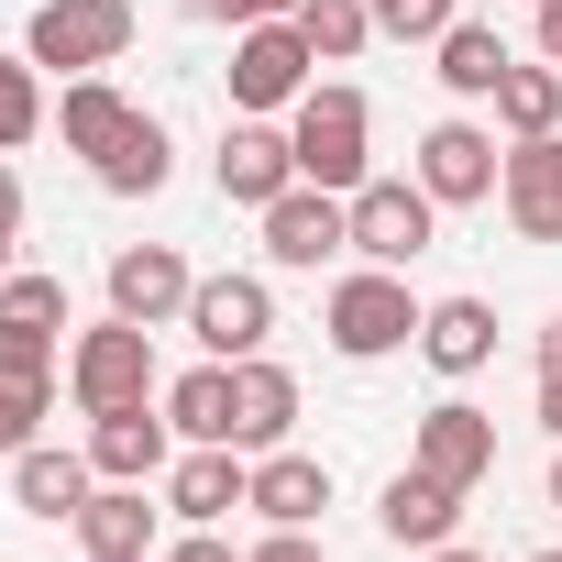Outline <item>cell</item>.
I'll list each match as a JSON object with an SVG mask.
<instances>
[{
    "mask_svg": "<svg viewBox=\"0 0 562 562\" xmlns=\"http://www.w3.org/2000/svg\"><path fill=\"white\" fill-rule=\"evenodd\" d=\"M288 144H299V177L310 188H364L375 177V111H364V89H342V78H310V100L288 111Z\"/></svg>",
    "mask_w": 562,
    "mask_h": 562,
    "instance_id": "6da1fadb",
    "label": "cell"
},
{
    "mask_svg": "<svg viewBox=\"0 0 562 562\" xmlns=\"http://www.w3.org/2000/svg\"><path fill=\"white\" fill-rule=\"evenodd\" d=\"M67 397H78V419H100V408H144V397H166V375H155V331L144 321H89L78 342H67Z\"/></svg>",
    "mask_w": 562,
    "mask_h": 562,
    "instance_id": "7a4b0ae2",
    "label": "cell"
},
{
    "mask_svg": "<svg viewBox=\"0 0 562 562\" xmlns=\"http://www.w3.org/2000/svg\"><path fill=\"white\" fill-rule=\"evenodd\" d=\"M321 331H331L342 364H386V353H408V342H419L408 276H397V265H353L342 288H331V310H321Z\"/></svg>",
    "mask_w": 562,
    "mask_h": 562,
    "instance_id": "3957f363",
    "label": "cell"
},
{
    "mask_svg": "<svg viewBox=\"0 0 562 562\" xmlns=\"http://www.w3.org/2000/svg\"><path fill=\"white\" fill-rule=\"evenodd\" d=\"M342 221H353V254H364V265H397V276L441 243V199H430L419 177H364V188L342 199Z\"/></svg>",
    "mask_w": 562,
    "mask_h": 562,
    "instance_id": "277c9868",
    "label": "cell"
},
{
    "mask_svg": "<svg viewBox=\"0 0 562 562\" xmlns=\"http://www.w3.org/2000/svg\"><path fill=\"white\" fill-rule=\"evenodd\" d=\"M23 56L56 67V78H100V67H122V56H133V0H45L34 34H23Z\"/></svg>",
    "mask_w": 562,
    "mask_h": 562,
    "instance_id": "5b68a950",
    "label": "cell"
},
{
    "mask_svg": "<svg viewBox=\"0 0 562 562\" xmlns=\"http://www.w3.org/2000/svg\"><path fill=\"white\" fill-rule=\"evenodd\" d=\"M310 67H321V56H310L299 23H243V34H232V111H265V122L299 111V100H310Z\"/></svg>",
    "mask_w": 562,
    "mask_h": 562,
    "instance_id": "8992f818",
    "label": "cell"
},
{
    "mask_svg": "<svg viewBox=\"0 0 562 562\" xmlns=\"http://www.w3.org/2000/svg\"><path fill=\"white\" fill-rule=\"evenodd\" d=\"M210 177H221V199H232V210H276V199L299 188V144H288V122H265V111H243V122L221 133Z\"/></svg>",
    "mask_w": 562,
    "mask_h": 562,
    "instance_id": "52a82bcc",
    "label": "cell"
},
{
    "mask_svg": "<svg viewBox=\"0 0 562 562\" xmlns=\"http://www.w3.org/2000/svg\"><path fill=\"white\" fill-rule=\"evenodd\" d=\"M188 331H199V353H210V364H243V353H265V342H276V288H265V276H199Z\"/></svg>",
    "mask_w": 562,
    "mask_h": 562,
    "instance_id": "ba28073f",
    "label": "cell"
},
{
    "mask_svg": "<svg viewBox=\"0 0 562 562\" xmlns=\"http://www.w3.org/2000/svg\"><path fill=\"white\" fill-rule=\"evenodd\" d=\"M408 177H419L441 210H474V199H496V177H507V144H496L485 122H430Z\"/></svg>",
    "mask_w": 562,
    "mask_h": 562,
    "instance_id": "9c48e42d",
    "label": "cell"
},
{
    "mask_svg": "<svg viewBox=\"0 0 562 562\" xmlns=\"http://www.w3.org/2000/svg\"><path fill=\"white\" fill-rule=\"evenodd\" d=\"M89 463H100V485H166V463H177V419H166V397H144V408H100V419H89Z\"/></svg>",
    "mask_w": 562,
    "mask_h": 562,
    "instance_id": "30bf717a",
    "label": "cell"
},
{
    "mask_svg": "<svg viewBox=\"0 0 562 562\" xmlns=\"http://www.w3.org/2000/svg\"><path fill=\"white\" fill-rule=\"evenodd\" d=\"M232 507H254V452H232V441H188V452L166 463V518L221 529Z\"/></svg>",
    "mask_w": 562,
    "mask_h": 562,
    "instance_id": "8fae6325",
    "label": "cell"
},
{
    "mask_svg": "<svg viewBox=\"0 0 562 562\" xmlns=\"http://www.w3.org/2000/svg\"><path fill=\"white\" fill-rule=\"evenodd\" d=\"M265 221V265H288V276H310V265H331L342 243H353V221H342V188H288L276 210H254Z\"/></svg>",
    "mask_w": 562,
    "mask_h": 562,
    "instance_id": "7c38bea8",
    "label": "cell"
},
{
    "mask_svg": "<svg viewBox=\"0 0 562 562\" xmlns=\"http://www.w3.org/2000/svg\"><path fill=\"white\" fill-rule=\"evenodd\" d=\"M408 463L474 496V485L496 474V419H485V408H463V397H441V408H419V430H408Z\"/></svg>",
    "mask_w": 562,
    "mask_h": 562,
    "instance_id": "4fadbf2b",
    "label": "cell"
},
{
    "mask_svg": "<svg viewBox=\"0 0 562 562\" xmlns=\"http://www.w3.org/2000/svg\"><path fill=\"white\" fill-rule=\"evenodd\" d=\"M188 299H199V276H188L177 243H122V254H111V310H122V321L166 331V321H188Z\"/></svg>",
    "mask_w": 562,
    "mask_h": 562,
    "instance_id": "5bb4252c",
    "label": "cell"
},
{
    "mask_svg": "<svg viewBox=\"0 0 562 562\" xmlns=\"http://www.w3.org/2000/svg\"><path fill=\"white\" fill-rule=\"evenodd\" d=\"M375 529H386L397 551H441V540L463 529V485H441V474L397 463V474H386V496H375Z\"/></svg>",
    "mask_w": 562,
    "mask_h": 562,
    "instance_id": "9a60e30c",
    "label": "cell"
},
{
    "mask_svg": "<svg viewBox=\"0 0 562 562\" xmlns=\"http://www.w3.org/2000/svg\"><path fill=\"white\" fill-rule=\"evenodd\" d=\"M288 430H299V375L276 353H243L232 364V452H276Z\"/></svg>",
    "mask_w": 562,
    "mask_h": 562,
    "instance_id": "2e32d148",
    "label": "cell"
},
{
    "mask_svg": "<svg viewBox=\"0 0 562 562\" xmlns=\"http://www.w3.org/2000/svg\"><path fill=\"white\" fill-rule=\"evenodd\" d=\"M496 199H507L518 243H562V133H540V144H507V177H496Z\"/></svg>",
    "mask_w": 562,
    "mask_h": 562,
    "instance_id": "e0dca14e",
    "label": "cell"
},
{
    "mask_svg": "<svg viewBox=\"0 0 562 562\" xmlns=\"http://www.w3.org/2000/svg\"><path fill=\"white\" fill-rule=\"evenodd\" d=\"M155 518L166 507H144V485H89V507L67 529H78L89 562H155Z\"/></svg>",
    "mask_w": 562,
    "mask_h": 562,
    "instance_id": "ac0fdd59",
    "label": "cell"
},
{
    "mask_svg": "<svg viewBox=\"0 0 562 562\" xmlns=\"http://www.w3.org/2000/svg\"><path fill=\"white\" fill-rule=\"evenodd\" d=\"M321 507H331V463H310V452H254V518L265 529H321Z\"/></svg>",
    "mask_w": 562,
    "mask_h": 562,
    "instance_id": "d6986e66",
    "label": "cell"
},
{
    "mask_svg": "<svg viewBox=\"0 0 562 562\" xmlns=\"http://www.w3.org/2000/svg\"><path fill=\"white\" fill-rule=\"evenodd\" d=\"M89 485H100L89 441H78V452H56V441L12 452V507H23V518H78V507H89Z\"/></svg>",
    "mask_w": 562,
    "mask_h": 562,
    "instance_id": "ffe728a7",
    "label": "cell"
},
{
    "mask_svg": "<svg viewBox=\"0 0 562 562\" xmlns=\"http://www.w3.org/2000/svg\"><path fill=\"white\" fill-rule=\"evenodd\" d=\"M419 353H430L441 375H485V364H496V310H485V299H430V310H419Z\"/></svg>",
    "mask_w": 562,
    "mask_h": 562,
    "instance_id": "44dd1931",
    "label": "cell"
},
{
    "mask_svg": "<svg viewBox=\"0 0 562 562\" xmlns=\"http://www.w3.org/2000/svg\"><path fill=\"white\" fill-rule=\"evenodd\" d=\"M122 133H133V100H122L111 78H67V89H56V144H67V155H89V166H100Z\"/></svg>",
    "mask_w": 562,
    "mask_h": 562,
    "instance_id": "7402d4cb",
    "label": "cell"
},
{
    "mask_svg": "<svg viewBox=\"0 0 562 562\" xmlns=\"http://www.w3.org/2000/svg\"><path fill=\"white\" fill-rule=\"evenodd\" d=\"M485 111H496V133H507V144H540V133H562V67H551V56L507 67Z\"/></svg>",
    "mask_w": 562,
    "mask_h": 562,
    "instance_id": "603a6c76",
    "label": "cell"
},
{
    "mask_svg": "<svg viewBox=\"0 0 562 562\" xmlns=\"http://www.w3.org/2000/svg\"><path fill=\"white\" fill-rule=\"evenodd\" d=\"M518 56L496 45V23H452L441 45H430V78L452 89V100H496V78H507Z\"/></svg>",
    "mask_w": 562,
    "mask_h": 562,
    "instance_id": "cb8c5ba5",
    "label": "cell"
},
{
    "mask_svg": "<svg viewBox=\"0 0 562 562\" xmlns=\"http://www.w3.org/2000/svg\"><path fill=\"white\" fill-rule=\"evenodd\" d=\"M89 177H100L111 199H155V188L177 177V144H166V122H155V111H133V133H122V144H111Z\"/></svg>",
    "mask_w": 562,
    "mask_h": 562,
    "instance_id": "d4e9b609",
    "label": "cell"
},
{
    "mask_svg": "<svg viewBox=\"0 0 562 562\" xmlns=\"http://www.w3.org/2000/svg\"><path fill=\"white\" fill-rule=\"evenodd\" d=\"M166 419H177V441H232V364H188L166 386Z\"/></svg>",
    "mask_w": 562,
    "mask_h": 562,
    "instance_id": "484cf974",
    "label": "cell"
},
{
    "mask_svg": "<svg viewBox=\"0 0 562 562\" xmlns=\"http://www.w3.org/2000/svg\"><path fill=\"white\" fill-rule=\"evenodd\" d=\"M288 23L310 34V56H321V67H342V56H364V45H375V12H364V0H299Z\"/></svg>",
    "mask_w": 562,
    "mask_h": 562,
    "instance_id": "4316f807",
    "label": "cell"
},
{
    "mask_svg": "<svg viewBox=\"0 0 562 562\" xmlns=\"http://www.w3.org/2000/svg\"><path fill=\"white\" fill-rule=\"evenodd\" d=\"M45 133V67L34 56H0V155H23Z\"/></svg>",
    "mask_w": 562,
    "mask_h": 562,
    "instance_id": "83f0119b",
    "label": "cell"
},
{
    "mask_svg": "<svg viewBox=\"0 0 562 562\" xmlns=\"http://www.w3.org/2000/svg\"><path fill=\"white\" fill-rule=\"evenodd\" d=\"M56 375H67L56 331H45V321H12V310H0V386H56Z\"/></svg>",
    "mask_w": 562,
    "mask_h": 562,
    "instance_id": "f1b7e54d",
    "label": "cell"
},
{
    "mask_svg": "<svg viewBox=\"0 0 562 562\" xmlns=\"http://www.w3.org/2000/svg\"><path fill=\"white\" fill-rule=\"evenodd\" d=\"M375 12V34H397V45H441L452 23H463V0H364Z\"/></svg>",
    "mask_w": 562,
    "mask_h": 562,
    "instance_id": "f546056e",
    "label": "cell"
},
{
    "mask_svg": "<svg viewBox=\"0 0 562 562\" xmlns=\"http://www.w3.org/2000/svg\"><path fill=\"white\" fill-rule=\"evenodd\" d=\"M45 419H56V386H0V463L34 452V441H45Z\"/></svg>",
    "mask_w": 562,
    "mask_h": 562,
    "instance_id": "4dcf8cb0",
    "label": "cell"
},
{
    "mask_svg": "<svg viewBox=\"0 0 562 562\" xmlns=\"http://www.w3.org/2000/svg\"><path fill=\"white\" fill-rule=\"evenodd\" d=\"M0 310H12V321H45V331H67V276H0Z\"/></svg>",
    "mask_w": 562,
    "mask_h": 562,
    "instance_id": "1f68e13d",
    "label": "cell"
},
{
    "mask_svg": "<svg viewBox=\"0 0 562 562\" xmlns=\"http://www.w3.org/2000/svg\"><path fill=\"white\" fill-rule=\"evenodd\" d=\"M188 12H199V23H232V34H243V23H288L299 0H188Z\"/></svg>",
    "mask_w": 562,
    "mask_h": 562,
    "instance_id": "d6a6232c",
    "label": "cell"
},
{
    "mask_svg": "<svg viewBox=\"0 0 562 562\" xmlns=\"http://www.w3.org/2000/svg\"><path fill=\"white\" fill-rule=\"evenodd\" d=\"M243 562H321V540H310V529H265Z\"/></svg>",
    "mask_w": 562,
    "mask_h": 562,
    "instance_id": "836d02e7",
    "label": "cell"
},
{
    "mask_svg": "<svg viewBox=\"0 0 562 562\" xmlns=\"http://www.w3.org/2000/svg\"><path fill=\"white\" fill-rule=\"evenodd\" d=\"M155 562H243V551H232V540H221V529H188V540H166V551H155Z\"/></svg>",
    "mask_w": 562,
    "mask_h": 562,
    "instance_id": "e575fe53",
    "label": "cell"
},
{
    "mask_svg": "<svg viewBox=\"0 0 562 562\" xmlns=\"http://www.w3.org/2000/svg\"><path fill=\"white\" fill-rule=\"evenodd\" d=\"M529 419H540V430L562 441V375H540V397H529Z\"/></svg>",
    "mask_w": 562,
    "mask_h": 562,
    "instance_id": "d590c367",
    "label": "cell"
},
{
    "mask_svg": "<svg viewBox=\"0 0 562 562\" xmlns=\"http://www.w3.org/2000/svg\"><path fill=\"white\" fill-rule=\"evenodd\" d=\"M0 232H23V177H12V155H0Z\"/></svg>",
    "mask_w": 562,
    "mask_h": 562,
    "instance_id": "8d00e7d4",
    "label": "cell"
},
{
    "mask_svg": "<svg viewBox=\"0 0 562 562\" xmlns=\"http://www.w3.org/2000/svg\"><path fill=\"white\" fill-rule=\"evenodd\" d=\"M540 56L562 67V0H540Z\"/></svg>",
    "mask_w": 562,
    "mask_h": 562,
    "instance_id": "74e56055",
    "label": "cell"
},
{
    "mask_svg": "<svg viewBox=\"0 0 562 562\" xmlns=\"http://www.w3.org/2000/svg\"><path fill=\"white\" fill-rule=\"evenodd\" d=\"M540 375H562V310L540 321Z\"/></svg>",
    "mask_w": 562,
    "mask_h": 562,
    "instance_id": "f35d334b",
    "label": "cell"
},
{
    "mask_svg": "<svg viewBox=\"0 0 562 562\" xmlns=\"http://www.w3.org/2000/svg\"><path fill=\"white\" fill-rule=\"evenodd\" d=\"M419 562H485V551H463V540H441V551H419Z\"/></svg>",
    "mask_w": 562,
    "mask_h": 562,
    "instance_id": "ab89813d",
    "label": "cell"
},
{
    "mask_svg": "<svg viewBox=\"0 0 562 562\" xmlns=\"http://www.w3.org/2000/svg\"><path fill=\"white\" fill-rule=\"evenodd\" d=\"M551 507H562V452H551Z\"/></svg>",
    "mask_w": 562,
    "mask_h": 562,
    "instance_id": "60d3db41",
    "label": "cell"
},
{
    "mask_svg": "<svg viewBox=\"0 0 562 562\" xmlns=\"http://www.w3.org/2000/svg\"><path fill=\"white\" fill-rule=\"evenodd\" d=\"M0 276H12V232H0Z\"/></svg>",
    "mask_w": 562,
    "mask_h": 562,
    "instance_id": "b9f144b4",
    "label": "cell"
},
{
    "mask_svg": "<svg viewBox=\"0 0 562 562\" xmlns=\"http://www.w3.org/2000/svg\"><path fill=\"white\" fill-rule=\"evenodd\" d=\"M529 562H562V551H529Z\"/></svg>",
    "mask_w": 562,
    "mask_h": 562,
    "instance_id": "7bdbcfd3",
    "label": "cell"
}]
</instances>
